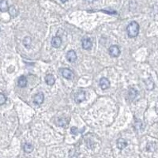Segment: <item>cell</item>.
I'll use <instances>...</instances> for the list:
<instances>
[{"label": "cell", "mask_w": 158, "mask_h": 158, "mask_svg": "<svg viewBox=\"0 0 158 158\" xmlns=\"http://www.w3.org/2000/svg\"><path fill=\"white\" fill-rule=\"evenodd\" d=\"M31 42H32V40L30 38L29 36H26L25 37L23 40V44L26 48H29L30 44H31Z\"/></svg>", "instance_id": "ac0fdd59"}, {"label": "cell", "mask_w": 158, "mask_h": 158, "mask_svg": "<svg viewBox=\"0 0 158 158\" xmlns=\"http://www.w3.org/2000/svg\"><path fill=\"white\" fill-rule=\"evenodd\" d=\"M109 54L112 57H118L120 55V50L117 45H112L109 48Z\"/></svg>", "instance_id": "277c9868"}, {"label": "cell", "mask_w": 158, "mask_h": 158, "mask_svg": "<svg viewBox=\"0 0 158 158\" xmlns=\"http://www.w3.org/2000/svg\"><path fill=\"white\" fill-rule=\"evenodd\" d=\"M70 132H71V134H73V135H78V129L76 127H72L71 129H70Z\"/></svg>", "instance_id": "ffe728a7"}, {"label": "cell", "mask_w": 158, "mask_h": 158, "mask_svg": "<svg viewBox=\"0 0 158 158\" xmlns=\"http://www.w3.org/2000/svg\"><path fill=\"white\" fill-rule=\"evenodd\" d=\"M85 1H86L87 3H92V2H93L94 0H85Z\"/></svg>", "instance_id": "44dd1931"}, {"label": "cell", "mask_w": 158, "mask_h": 158, "mask_svg": "<svg viewBox=\"0 0 158 158\" xmlns=\"http://www.w3.org/2000/svg\"><path fill=\"white\" fill-rule=\"evenodd\" d=\"M18 86L20 87H21V88H24V87H25L27 85V78L25 77V76H21L18 79Z\"/></svg>", "instance_id": "5bb4252c"}, {"label": "cell", "mask_w": 158, "mask_h": 158, "mask_svg": "<svg viewBox=\"0 0 158 158\" xmlns=\"http://www.w3.org/2000/svg\"><path fill=\"white\" fill-rule=\"evenodd\" d=\"M62 44V39L60 36H54L52 39V45L55 48H58Z\"/></svg>", "instance_id": "8992f818"}, {"label": "cell", "mask_w": 158, "mask_h": 158, "mask_svg": "<svg viewBox=\"0 0 158 158\" xmlns=\"http://www.w3.org/2000/svg\"><path fill=\"white\" fill-rule=\"evenodd\" d=\"M45 81H46V83L48 86H53L56 82L55 77L52 74H48L46 76V78H45Z\"/></svg>", "instance_id": "7c38bea8"}, {"label": "cell", "mask_w": 158, "mask_h": 158, "mask_svg": "<svg viewBox=\"0 0 158 158\" xmlns=\"http://www.w3.org/2000/svg\"><path fill=\"white\" fill-rule=\"evenodd\" d=\"M7 101V97L5 96L3 93H0V105L4 104Z\"/></svg>", "instance_id": "d6986e66"}, {"label": "cell", "mask_w": 158, "mask_h": 158, "mask_svg": "<svg viewBox=\"0 0 158 158\" xmlns=\"http://www.w3.org/2000/svg\"><path fill=\"white\" fill-rule=\"evenodd\" d=\"M23 149L25 153H31V152L33 150V145H32V144H30V143H25V144L24 145Z\"/></svg>", "instance_id": "e0dca14e"}, {"label": "cell", "mask_w": 158, "mask_h": 158, "mask_svg": "<svg viewBox=\"0 0 158 158\" xmlns=\"http://www.w3.org/2000/svg\"><path fill=\"white\" fill-rule=\"evenodd\" d=\"M100 86L102 89H108L110 86V82L108 81V79L106 78H102L100 80Z\"/></svg>", "instance_id": "ba28073f"}, {"label": "cell", "mask_w": 158, "mask_h": 158, "mask_svg": "<svg viewBox=\"0 0 158 158\" xmlns=\"http://www.w3.org/2000/svg\"><path fill=\"white\" fill-rule=\"evenodd\" d=\"M8 11H9V13H10V16L13 17H15L18 14V10H17L16 7H14V6H11V7H9Z\"/></svg>", "instance_id": "2e32d148"}, {"label": "cell", "mask_w": 158, "mask_h": 158, "mask_svg": "<svg viewBox=\"0 0 158 158\" xmlns=\"http://www.w3.org/2000/svg\"><path fill=\"white\" fill-rule=\"evenodd\" d=\"M138 96V91L135 89H130L128 91V97L130 100H134Z\"/></svg>", "instance_id": "9a60e30c"}, {"label": "cell", "mask_w": 158, "mask_h": 158, "mask_svg": "<svg viewBox=\"0 0 158 158\" xmlns=\"http://www.w3.org/2000/svg\"><path fill=\"white\" fill-rule=\"evenodd\" d=\"M86 99V92L84 91H78L75 93L74 95V100L77 104L82 102Z\"/></svg>", "instance_id": "3957f363"}, {"label": "cell", "mask_w": 158, "mask_h": 158, "mask_svg": "<svg viewBox=\"0 0 158 158\" xmlns=\"http://www.w3.org/2000/svg\"><path fill=\"white\" fill-rule=\"evenodd\" d=\"M44 100V95L43 92H39L33 97V102L36 105H40L41 104H43Z\"/></svg>", "instance_id": "7a4b0ae2"}, {"label": "cell", "mask_w": 158, "mask_h": 158, "mask_svg": "<svg viewBox=\"0 0 158 158\" xmlns=\"http://www.w3.org/2000/svg\"><path fill=\"white\" fill-rule=\"evenodd\" d=\"M68 123H69V120L66 118H59L56 121L57 125L59 127H65L68 124Z\"/></svg>", "instance_id": "4fadbf2b"}, {"label": "cell", "mask_w": 158, "mask_h": 158, "mask_svg": "<svg viewBox=\"0 0 158 158\" xmlns=\"http://www.w3.org/2000/svg\"><path fill=\"white\" fill-rule=\"evenodd\" d=\"M61 72H62V75L64 78L66 79H71L73 78V73L70 70L67 69V68H64V69L61 70Z\"/></svg>", "instance_id": "52a82bcc"}, {"label": "cell", "mask_w": 158, "mask_h": 158, "mask_svg": "<svg viewBox=\"0 0 158 158\" xmlns=\"http://www.w3.org/2000/svg\"><path fill=\"white\" fill-rule=\"evenodd\" d=\"M9 10V5L7 0H0V11L7 12Z\"/></svg>", "instance_id": "30bf717a"}, {"label": "cell", "mask_w": 158, "mask_h": 158, "mask_svg": "<svg viewBox=\"0 0 158 158\" xmlns=\"http://www.w3.org/2000/svg\"><path fill=\"white\" fill-rule=\"evenodd\" d=\"M82 45L83 49L89 50L92 48V43L91 40L89 39V38H86V39H84L82 40Z\"/></svg>", "instance_id": "9c48e42d"}, {"label": "cell", "mask_w": 158, "mask_h": 158, "mask_svg": "<svg viewBox=\"0 0 158 158\" xmlns=\"http://www.w3.org/2000/svg\"><path fill=\"white\" fill-rule=\"evenodd\" d=\"M127 142L124 138H118L117 140V147L119 149H123L127 147Z\"/></svg>", "instance_id": "8fae6325"}, {"label": "cell", "mask_w": 158, "mask_h": 158, "mask_svg": "<svg viewBox=\"0 0 158 158\" xmlns=\"http://www.w3.org/2000/svg\"><path fill=\"white\" fill-rule=\"evenodd\" d=\"M127 33L131 38L136 37L139 33V25L136 21H131L127 27Z\"/></svg>", "instance_id": "6da1fadb"}, {"label": "cell", "mask_w": 158, "mask_h": 158, "mask_svg": "<svg viewBox=\"0 0 158 158\" xmlns=\"http://www.w3.org/2000/svg\"><path fill=\"white\" fill-rule=\"evenodd\" d=\"M61 2H63V3H65V2H66L67 0H60Z\"/></svg>", "instance_id": "7402d4cb"}, {"label": "cell", "mask_w": 158, "mask_h": 158, "mask_svg": "<svg viewBox=\"0 0 158 158\" xmlns=\"http://www.w3.org/2000/svg\"><path fill=\"white\" fill-rule=\"evenodd\" d=\"M66 59L69 61L70 63H74L77 60V54L74 50H70L68 52L66 53Z\"/></svg>", "instance_id": "5b68a950"}]
</instances>
